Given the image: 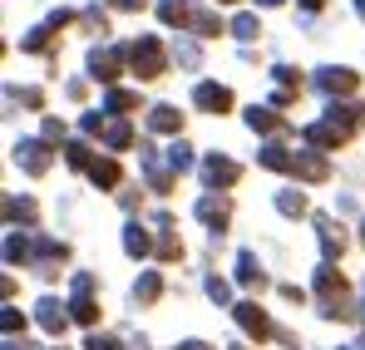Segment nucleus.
<instances>
[{"mask_svg": "<svg viewBox=\"0 0 365 350\" xmlns=\"http://www.w3.org/2000/svg\"><path fill=\"white\" fill-rule=\"evenodd\" d=\"M227 30H232L237 40H257V35H262V20H257V15H237Z\"/></svg>", "mask_w": 365, "mask_h": 350, "instance_id": "obj_36", "label": "nucleus"}, {"mask_svg": "<svg viewBox=\"0 0 365 350\" xmlns=\"http://www.w3.org/2000/svg\"><path fill=\"white\" fill-rule=\"evenodd\" d=\"M316 296H321V301H341V296H346V277L336 272V262L316 267Z\"/></svg>", "mask_w": 365, "mask_h": 350, "instance_id": "obj_16", "label": "nucleus"}, {"mask_svg": "<svg viewBox=\"0 0 365 350\" xmlns=\"http://www.w3.org/2000/svg\"><path fill=\"white\" fill-rule=\"evenodd\" d=\"M158 262H182V242L178 232H173V217H158Z\"/></svg>", "mask_w": 365, "mask_h": 350, "instance_id": "obj_22", "label": "nucleus"}, {"mask_svg": "<svg viewBox=\"0 0 365 350\" xmlns=\"http://www.w3.org/2000/svg\"><path fill=\"white\" fill-rule=\"evenodd\" d=\"M237 177H242V163H237V158H227V153H207V158H202V182H207L212 192H217V187H232Z\"/></svg>", "mask_w": 365, "mask_h": 350, "instance_id": "obj_4", "label": "nucleus"}, {"mask_svg": "<svg viewBox=\"0 0 365 350\" xmlns=\"http://www.w3.org/2000/svg\"><path fill=\"white\" fill-rule=\"evenodd\" d=\"M158 296H163V277H158V272H143V277L133 282V301L148 306V301H158Z\"/></svg>", "mask_w": 365, "mask_h": 350, "instance_id": "obj_28", "label": "nucleus"}, {"mask_svg": "<svg viewBox=\"0 0 365 350\" xmlns=\"http://www.w3.org/2000/svg\"><path fill=\"white\" fill-rule=\"evenodd\" d=\"M232 316H237V326H242L252 341H267V336H277V326L267 321V311H262L257 301H237V306H232Z\"/></svg>", "mask_w": 365, "mask_h": 350, "instance_id": "obj_8", "label": "nucleus"}, {"mask_svg": "<svg viewBox=\"0 0 365 350\" xmlns=\"http://www.w3.org/2000/svg\"><path fill=\"white\" fill-rule=\"evenodd\" d=\"M114 5H119V10H143L148 0H114Z\"/></svg>", "mask_w": 365, "mask_h": 350, "instance_id": "obj_47", "label": "nucleus"}, {"mask_svg": "<svg viewBox=\"0 0 365 350\" xmlns=\"http://www.w3.org/2000/svg\"><path fill=\"white\" fill-rule=\"evenodd\" d=\"M45 143H55V138H64V118H45V133H40Z\"/></svg>", "mask_w": 365, "mask_h": 350, "instance_id": "obj_43", "label": "nucleus"}, {"mask_svg": "<svg viewBox=\"0 0 365 350\" xmlns=\"http://www.w3.org/2000/svg\"><path fill=\"white\" fill-rule=\"evenodd\" d=\"M257 163L272 168V173H292V168H297V153H287L282 143H267V148L257 153Z\"/></svg>", "mask_w": 365, "mask_h": 350, "instance_id": "obj_21", "label": "nucleus"}, {"mask_svg": "<svg viewBox=\"0 0 365 350\" xmlns=\"http://www.w3.org/2000/svg\"><path fill=\"white\" fill-rule=\"evenodd\" d=\"M202 287H207V296H212V301H217V306H237V301H232V287H227V282H222V277H207V282H202Z\"/></svg>", "mask_w": 365, "mask_h": 350, "instance_id": "obj_37", "label": "nucleus"}, {"mask_svg": "<svg viewBox=\"0 0 365 350\" xmlns=\"http://www.w3.org/2000/svg\"><path fill=\"white\" fill-rule=\"evenodd\" d=\"M0 331H5V336H25V316H20L15 306H5V311H0Z\"/></svg>", "mask_w": 365, "mask_h": 350, "instance_id": "obj_38", "label": "nucleus"}, {"mask_svg": "<svg viewBox=\"0 0 365 350\" xmlns=\"http://www.w3.org/2000/svg\"><path fill=\"white\" fill-rule=\"evenodd\" d=\"M237 282H242L247 292H262L267 287V272H262L257 252H237Z\"/></svg>", "mask_w": 365, "mask_h": 350, "instance_id": "obj_17", "label": "nucleus"}, {"mask_svg": "<svg viewBox=\"0 0 365 350\" xmlns=\"http://www.w3.org/2000/svg\"><path fill=\"white\" fill-rule=\"evenodd\" d=\"M158 20H163L168 30H173V25H178V30H187L192 10H187V0H158Z\"/></svg>", "mask_w": 365, "mask_h": 350, "instance_id": "obj_24", "label": "nucleus"}, {"mask_svg": "<svg viewBox=\"0 0 365 350\" xmlns=\"http://www.w3.org/2000/svg\"><path fill=\"white\" fill-rule=\"evenodd\" d=\"M50 40H55V30H50V25H35V30H30V35L20 40V50H25V55H40V50H45Z\"/></svg>", "mask_w": 365, "mask_h": 350, "instance_id": "obj_33", "label": "nucleus"}, {"mask_svg": "<svg viewBox=\"0 0 365 350\" xmlns=\"http://www.w3.org/2000/svg\"><path fill=\"white\" fill-rule=\"evenodd\" d=\"M361 247H365V227H361Z\"/></svg>", "mask_w": 365, "mask_h": 350, "instance_id": "obj_52", "label": "nucleus"}, {"mask_svg": "<svg viewBox=\"0 0 365 350\" xmlns=\"http://www.w3.org/2000/svg\"><path fill=\"white\" fill-rule=\"evenodd\" d=\"M5 350H35V346H30L25 336H10V341H5Z\"/></svg>", "mask_w": 365, "mask_h": 350, "instance_id": "obj_46", "label": "nucleus"}, {"mask_svg": "<svg viewBox=\"0 0 365 350\" xmlns=\"http://www.w3.org/2000/svg\"><path fill=\"white\" fill-rule=\"evenodd\" d=\"M316 237H321V252H326V262H341V252H346V232L336 227V217L316 212Z\"/></svg>", "mask_w": 365, "mask_h": 350, "instance_id": "obj_11", "label": "nucleus"}, {"mask_svg": "<svg viewBox=\"0 0 365 350\" xmlns=\"http://www.w3.org/2000/svg\"><path fill=\"white\" fill-rule=\"evenodd\" d=\"M292 173L302 177V182H326L331 177V163H326V153H316V148H297V168Z\"/></svg>", "mask_w": 365, "mask_h": 350, "instance_id": "obj_12", "label": "nucleus"}, {"mask_svg": "<svg viewBox=\"0 0 365 350\" xmlns=\"http://www.w3.org/2000/svg\"><path fill=\"white\" fill-rule=\"evenodd\" d=\"M123 59H128V50H119V45H99L94 55H89V74L99 79V84H114L123 74Z\"/></svg>", "mask_w": 365, "mask_h": 350, "instance_id": "obj_5", "label": "nucleus"}, {"mask_svg": "<svg viewBox=\"0 0 365 350\" xmlns=\"http://www.w3.org/2000/svg\"><path fill=\"white\" fill-rule=\"evenodd\" d=\"M356 15H361V20H365V0H356Z\"/></svg>", "mask_w": 365, "mask_h": 350, "instance_id": "obj_50", "label": "nucleus"}, {"mask_svg": "<svg viewBox=\"0 0 365 350\" xmlns=\"http://www.w3.org/2000/svg\"><path fill=\"white\" fill-rule=\"evenodd\" d=\"M277 212H282V217H302V212H306V197L297 192V187H282V192H277Z\"/></svg>", "mask_w": 365, "mask_h": 350, "instance_id": "obj_31", "label": "nucleus"}, {"mask_svg": "<svg viewBox=\"0 0 365 350\" xmlns=\"http://www.w3.org/2000/svg\"><path fill=\"white\" fill-rule=\"evenodd\" d=\"M178 350H212V346H207V341H182Z\"/></svg>", "mask_w": 365, "mask_h": 350, "instance_id": "obj_48", "label": "nucleus"}, {"mask_svg": "<svg viewBox=\"0 0 365 350\" xmlns=\"http://www.w3.org/2000/svg\"><path fill=\"white\" fill-rule=\"evenodd\" d=\"M197 217L212 227V237H222L227 222H232V202H227L222 192H202V197H197Z\"/></svg>", "mask_w": 365, "mask_h": 350, "instance_id": "obj_7", "label": "nucleus"}, {"mask_svg": "<svg viewBox=\"0 0 365 350\" xmlns=\"http://www.w3.org/2000/svg\"><path fill=\"white\" fill-rule=\"evenodd\" d=\"M35 257V242L20 232V227H10L5 232V267H20V262H30Z\"/></svg>", "mask_w": 365, "mask_h": 350, "instance_id": "obj_18", "label": "nucleus"}, {"mask_svg": "<svg viewBox=\"0 0 365 350\" xmlns=\"http://www.w3.org/2000/svg\"><path fill=\"white\" fill-rule=\"evenodd\" d=\"M163 163H168L173 173H187V168H192V148H187L182 138H173V143H168V153H163Z\"/></svg>", "mask_w": 365, "mask_h": 350, "instance_id": "obj_30", "label": "nucleus"}, {"mask_svg": "<svg viewBox=\"0 0 365 350\" xmlns=\"http://www.w3.org/2000/svg\"><path fill=\"white\" fill-rule=\"evenodd\" d=\"M64 158H69L74 168H89V163H94V153H89V143H64Z\"/></svg>", "mask_w": 365, "mask_h": 350, "instance_id": "obj_39", "label": "nucleus"}, {"mask_svg": "<svg viewBox=\"0 0 365 350\" xmlns=\"http://www.w3.org/2000/svg\"><path fill=\"white\" fill-rule=\"evenodd\" d=\"M84 350H123V341H114V336H99V331H89Z\"/></svg>", "mask_w": 365, "mask_h": 350, "instance_id": "obj_42", "label": "nucleus"}, {"mask_svg": "<svg viewBox=\"0 0 365 350\" xmlns=\"http://www.w3.org/2000/svg\"><path fill=\"white\" fill-rule=\"evenodd\" d=\"M104 109H109L114 118H123V114H133V109H143V104H138L133 89H109V94H104Z\"/></svg>", "mask_w": 365, "mask_h": 350, "instance_id": "obj_26", "label": "nucleus"}, {"mask_svg": "<svg viewBox=\"0 0 365 350\" xmlns=\"http://www.w3.org/2000/svg\"><path fill=\"white\" fill-rule=\"evenodd\" d=\"M138 163H143V173H148V187H153V192H173V168H168V163H158V153H153V148H138Z\"/></svg>", "mask_w": 365, "mask_h": 350, "instance_id": "obj_10", "label": "nucleus"}, {"mask_svg": "<svg viewBox=\"0 0 365 350\" xmlns=\"http://www.w3.org/2000/svg\"><path fill=\"white\" fill-rule=\"evenodd\" d=\"M257 5H282V0H257Z\"/></svg>", "mask_w": 365, "mask_h": 350, "instance_id": "obj_51", "label": "nucleus"}, {"mask_svg": "<svg viewBox=\"0 0 365 350\" xmlns=\"http://www.w3.org/2000/svg\"><path fill=\"white\" fill-rule=\"evenodd\" d=\"M237 350H247V346H237Z\"/></svg>", "mask_w": 365, "mask_h": 350, "instance_id": "obj_53", "label": "nucleus"}, {"mask_svg": "<svg viewBox=\"0 0 365 350\" xmlns=\"http://www.w3.org/2000/svg\"><path fill=\"white\" fill-rule=\"evenodd\" d=\"M35 217H40V207H35L30 197H5V222H10V227H20V222L30 227Z\"/></svg>", "mask_w": 365, "mask_h": 350, "instance_id": "obj_23", "label": "nucleus"}, {"mask_svg": "<svg viewBox=\"0 0 365 350\" xmlns=\"http://www.w3.org/2000/svg\"><path fill=\"white\" fill-rule=\"evenodd\" d=\"M173 55H178L182 69H197V45H192V40H178V45H173Z\"/></svg>", "mask_w": 365, "mask_h": 350, "instance_id": "obj_40", "label": "nucleus"}, {"mask_svg": "<svg viewBox=\"0 0 365 350\" xmlns=\"http://www.w3.org/2000/svg\"><path fill=\"white\" fill-rule=\"evenodd\" d=\"M321 316L326 321H356V306L341 296V301H321Z\"/></svg>", "mask_w": 365, "mask_h": 350, "instance_id": "obj_35", "label": "nucleus"}, {"mask_svg": "<svg viewBox=\"0 0 365 350\" xmlns=\"http://www.w3.org/2000/svg\"><path fill=\"white\" fill-rule=\"evenodd\" d=\"M302 138H306V148H316V153H331V148H341L351 133L341 128V123H331V118H321V123H306L302 128Z\"/></svg>", "mask_w": 365, "mask_h": 350, "instance_id": "obj_6", "label": "nucleus"}, {"mask_svg": "<svg viewBox=\"0 0 365 350\" xmlns=\"http://www.w3.org/2000/svg\"><path fill=\"white\" fill-rule=\"evenodd\" d=\"M187 30H192L197 40H212V35H222V20H217L212 10H192V20H187Z\"/></svg>", "mask_w": 365, "mask_h": 350, "instance_id": "obj_27", "label": "nucleus"}, {"mask_svg": "<svg viewBox=\"0 0 365 350\" xmlns=\"http://www.w3.org/2000/svg\"><path fill=\"white\" fill-rule=\"evenodd\" d=\"M20 104H30V109H40V104H45V94H40V89H20Z\"/></svg>", "mask_w": 365, "mask_h": 350, "instance_id": "obj_45", "label": "nucleus"}, {"mask_svg": "<svg viewBox=\"0 0 365 350\" xmlns=\"http://www.w3.org/2000/svg\"><path fill=\"white\" fill-rule=\"evenodd\" d=\"M15 163L25 168L30 177H40V173H50V163H55V148L45 143V138H20L15 143Z\"/></svg>", "mask_w": 365, "mask_h": 350, "instance_id": "obj_3", "label": "nucleus"}, {"mask_svg": "<svg viewBox=\"0 0 365 350\" xmlns=\"http://www.w3.org/2000/svg\"><path fill=\"white\" fill-rule=\"evenodd\" d=\"M222 5H227V0H222Z\"/></svg>", "mask_w": 365, "mask_h": 350, "instance_id": "obj_54", "label": "nucleus"}, {"mask_svg": "<svg viewBox=\"0 0 365 350\" xmlns=\"http://www.w3.org/2000/svg\"><path fill=\"white\" fill-rule=\"evenodd\" d=\"M94 292V277L89 272H74V296H89Z\"/></svg>", "mask_w": 365, "mask_h": 350, "instance_id": "obj_44", "label": "nucleus"}, {"mask_svg": "<svg viewBox=\"0 0 365 350\" xmlns=\"http://www.w3.org/2000/svg\"><path fill=\"white\" fill-rule=\"evenodd\" d=\"M361 123H365V118H361Z\"/></svg>", "mask_w": 365, "mask_h": 350, "instance_id": "obj_55", "label": "nucleus"}, {"mask_svg": "<svg viewBox=\"0 0 365 350\" xmlns=\"http://www.w3.org/2000/svg\"><path fill=\"white\" fill-rule=\"evenodd\" d=\"M79 128H84V133H99V138H104V128H109V118L99 114V109H89V114L79 118Z\"/></svg>", "mask_w": 365, "mask_h": 350, "instance_id": "obj_41", "label": "nucleus"}, {"mask_svg": "<svg viewBox=\"0 0 365 350\" xmlns=\"http://www.w3.org/2000/svg\"><path fill=\"white\" fill-rule=\"evenodd\" d=\"M35 321H40V326H45L50 336H64V326H69L74 316L64 311V306H60V301H55V296H45V301L35 306Z\"/></svg>", "mask_w": 365, "mask_h": 350, "instance_id": "obj_14", "label": "nucleus"}, {"mask_svg": "<svg viewBox=\"0 0 365 350\" xmlns=\"http://www.w3.org/2000/svg\"><path fill=\"white\" fill-rule=\"evenodd\" d=\"M247 128L252 133H282L287 118H282V109H272V104H252L247 109Z\"/></svg>", "mask_w": 365, "mask_h": 350, "instance_id": "obj_15", "label": "nucleus"}, {"mask_svg": "<svg viewBox=\"0 0 365 350\" xmlns=\"http://www.w3.org/2000/svg\"><path fill=\"white\" fill-rule=\"evenodd\" d=\"M272 79H277V89H287V94H302V74H297L292 64H277V69H272Z\"/></svg>", "mask_w": 365, "mask_h": 350, "instance_id": "obj_34", "label": "nucleus"}, {"mask_svg": "<svg viewBox=\"0 0 365 350\" xmlns=\"http://www.w3.org/2000/svg\"><path fill=\"white\" fill-rule=\"evenodd\" d=\"M148 128H153V133H182V109L153 104V109H148Z\"/></svg>", "mask_w": 365, "mask_h": 350, "instance_id": "obj_19", "label": "nucleus"}, {"mask_svg": "<svg viewBox=\"0 0 365 350\" xmlns=\"http://www.w3.org/2000/svg\"><path fill=\"white\" fill-rule=\"evenodd\" d=\"M192 104H197L202 114H227V109H232V89H227V84L202 79V84L192 89Z\"/></svg>", "mask_w": 365, "mask_h": 350, "instance_id": "obj_9", "label": "nucleus"}, {"mask_svg": "<svg viewBox=\"0 0 365 350\" xmlns=\"http://www.w3.org/2000/svg\"><path fill=\"white\" fill-rule=\"evenodd\" d=\"M104 143H109L114 153L133 148V123H128V118H109V128H104Z\"/></svg>", "mask_w": 365, "mask_h": 350, "instance_id": "obj_25", "label": "nucleus"}, {"mask_svg": "<svg viewBox=\"0 0 365 350\" xmlns=\"http://www.w3.org/2000/svg\"><path fill=\"white\" fill-rule=\"evenodd\" d=\"M316 89H321L326 99H346V94L361 89V74L346 69V64H331V69H316Z\"/></svg>", "mask_w": 365, "mask_h": 350, "instance_id": "obj_2", "label": "nucleus"}, {"mask_svg": "<svg viewBox=\"0 0 365 350\" xmlns=\"http://www.w3.org/2000/svg\"><path fill=\"white\" fill-rule=\"evenodd\" d=\"M69 316H74L79 326H89V331H94V326H99V301H89V296H74V301H69Z\"/></svg>", "mask_w": 365, "mask_h": 350, "instance_id": "obj_29", "label": "nucleus"}, {"mask_svg": "<svg viewBox=\"0 0 365 350\" xmlns=\"http://www.w3.org/2000/svg\"><path fill=\"white\" fill-rule=\"evenodd\" d=\"M123 252H128V257H148V232H143L138 222L123 227Z\"/></svg>", "mask_w": 365, "mask_h": 350, "instance_id": "obj_32", "label": "nucleus"}, {"mask_svg": "<svg viewBox=\"0 0 365 350\" xmlns=\"http://www.w3.org/2000/svg\"><path fill=\"white\" fill-rule=\"evenodd\" d=\"M84 173H89V182H94V187H119V182H123V168L114 163V158H94Z\"/></svg>", "mask_w": 365, "mask_h": 350, "instance_id": "obj_20", "label": "nucleus"}, {"mask_svg": "<svg viewBox=\"0 0 365 350\" xmlns=\"http://www.w3.org/2000/svg\"><path fill=\"white\" fill-rule=\"evenodd\" d=\"M302 5H306V10H321V5H326V0H302Z\"/></svg>", "mask_w": 365, "mask_h": 350, "instance_id": "obj_49", "label": "nucleus"}, {"mask_svg": "<svg viewBox=\"0 0 365 350\" xmlns=\"http://www.w3.org/2000/svg\"><path fill=\"white\" fill-rule=\"evenodd\" d=\"M128 64H133L138 79H158V74L168 69V50H163V40H158V35L133 40V45H128Z\"/></svg>", "mask_w": 365, "mask_h": 350, "instance_id": "obj_1", "label": "nucleus"}, {"mask_svg": "<svg viewBox=\"0 0 365 350\" xmlns=\"http://www.w3.org/2000/svg\"><path fill=\"white\" fill-rule=\"evenodd\" d=\"M64 257H69V247H64V242H55V237H40V242H35V257H30V262H35V272H45V277H50V272L60 267Z\"/></svg>", "mask_w": 365, "mask_h": 350, "instance_id": "obj_13", "label": "nucleus"}]
</instances>
